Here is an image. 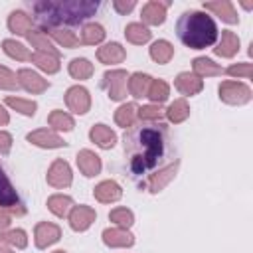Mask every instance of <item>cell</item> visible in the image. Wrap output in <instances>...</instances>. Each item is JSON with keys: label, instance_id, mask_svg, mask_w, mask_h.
Returning a JSON list of instances; mask_svg holds the SVG:
<instances>
[{"label": "cell", "instance_id": "obj_11", "mask_svg": "<svg viewBox=\"0 0 253 253\" xmlns=\"http://www.w3.org/2000/svg\"><path fill=\"white\" fill-rule=\"evenodd\" d=\"M26 138H28V142H32V144H36V146H40V148H61V146L67 144L57 132H53V130H49V128L34 130V132H30Z\"/></svg>", "mask_w": 253, "mask_h": 253}, {"label": "cell", "instance_id": "obj_9", "mask_svg": "<svg viewBox=\"0 0 253 253\" xmlns=\"http://www.w3.org/2000/svg\"><path fill=\"white\" fill-rule=\"evenodd\" d=\"M47 184L49 186H53V188H67L69 184H71V168H69V164L63 160V158H57V160H53V164L49 166V170H47Z\"/></svg>", "mask_w": 253, "mask_h": 253}, {"label": "cell", "instance_id": "obj_36", "mask_svg": "<svg viewBox=\"0 0 253 253\" xmlns=\"http://www.w3.org/2000/svg\"><path fill=\"white\" fill-rule=\"evenodd\" d=\"M2 49H4L6 55H10L12 59H18V61H28L30 55H32L28 51V47L24 43L16 42V40H4L2 42Z\"/></svg>", "mask_w": 253, "mask_h": 253}, {"label": "cell", "instance_id": "obj_27", "mask_svg": "<svg viewBox=\"0 0 253 253\" xmlns=\"http://www.w3.org/2000/svg\"><path fill=\"white\" fill-rule=\"evenodd\" d=\"M30 61H34L42 71L45 73H57L59 71V57L51 55V53H43V51H34L30 55Z\"/></svg>", "mask_w": 253, "mask_h": 253}, {"label": "cell", "instance_id": "obj_4", "mask_svg": "<svg viewBox=\"0 0 253 253\" xmlns=\"http://www.w3.org/2000/svg\"><path fill=\"white\" fill-rule=\"evenodd\" d=\"M0 210L6 213H16V215H24L26 213V208L16 192V188L12 186L8 174L4 172V168L0 166Z\"/></svg>", "mask_w": 253, "mask_h": 253}, {"label": "cell", "instance_id": "obj_40", "mask_svg": "<svg viewBox=\"0 0 253 253\" xmlns=\"http://www.w3.org/2000/svg\"><path fill=\"white\" fill-rule=\"evenodd\" d=\"M6 105L16 109L18 113H22L26 117H34L36 109H38L36 101H28V99H20V97H6Z\"/></svg>", "mask_w": 253, "mask_h": 253}, {"label": "cell", "instance_id": "obj_44", "mask_svg": "<svg viewBox=\"0 0 253 253\" xmlns=\"http://www.w3.org/2000/svg\"><path fill=\"white\" fill-rule=\"evenodd\" d=\"M20 85H18V79H16V75L8 69V67H4V65H0V89H6V91H14V89H18Z\"/></svg>", "mask_w": 253, "mask_h": 253}, {"label": "cell", "instance_id": "obj_14", "mask_svg": "<svg viewBox=\"0 0 253 253\" xmlns=\"http://www.w3.org/2000/svg\"><path fill=\"white\" fill-rule=\"evenodd\" d=\"M170 2H158V0H152V2H146L142 6V22L148 24V26H160L164 20H166V8H168Z\"/></svg>", "mask_w": 253, "mask_h": 253}, {"label": "cell", "instance_id": "obj_50", "mask_svg": "<svg viewBox=\"0 0 253 253\" xmlns=\"http://www.w3.org/2000/svg\"><path fill=\"white\" fill-rule=\"evenodd\" d=\"M53 253H65V251H61V249H59V251H53Z\"/></svg>", "mask_w": 253, "mask_h": 253}, {"label": "cell", "instance_id": "obj_25", "mask_svg": "<svg viewBox=\"0 0 253 253\" xmlns=\"http://www.w3.org/2000/svg\"><path fill=\"white\" fill-rule=\"evenodd\" d=\"M150 81H152V77L150 75H146V73H132L130 77H128V91H130V95L134 97V99H142V97H146V93H148V87H150Z\"/></svg>", "mask_w": 253, "mask_h": 253}, {"label": "cell", "instance_id": "obj_13", "mask_svg": "<svg viewBox=\"0 0 253 253\" xmlns=\"http://www.w3.org/2000/svg\"><path fill=\"white\" fill-rule=\"evenodd\" d=\"M95 217H97V213H95L93 208H89V206H73L71 211H69V225L75 231H85L95 221Z\"/></svg>", "mask_w": 253, "mask_h": 253}, {"label": "cell", "instance_id": "obj_29", "mask_svg": "<svg viewBox=\"0 0 253 253\" xmlns=\"http://www.w3.org/2000/svg\"><path fill=\"white\" fill-rule=\"evenodd\" d=\"M103 40H105V30H103V26H99V24H95V22L83 26L79 43H83V45H95V43H101Z\"/></svg>", "mask_w": 253, "mask_h": 253}, {"label": "cell", "instance_id": "obj_18", "mask_svg": "<svg viewBox=\"0 0 253 253\" xmlns=\"http://www.w3.org/2000/svg\"><path fill=\"white\" fill-rule=\"evenodd\" d=\"M93 196H95V200L101 202V204H111V202L121 200L123 190H121V186H119L117 182H113V180H105V182H101V184L95 186Z\"/></svg>", "mask_w": 253, "mask_h": 253}, {"label": "cell", "instance_id": "obj_12", "mask_svg": "<svg viewBox=\"0 0 253 253\" xmlns=\"http://www.w3.org/2000/svg\"><path fill=\"white\" fill-rule=\"evenodd\" d=\"M16 79H18V85L22 89L30 91V93H43L49 87L47 79H43L42 75H38L32 69H20L18 75H16Z\"/></svg>", "mask_w": 253, "mask_h": 253}, {"label": "cell", "instance_id": "obj_42", "mask_svg": "<svg viewBox=\"0 0 253 253\" xmlns=\"http://www.w3.org/2000/svg\"><path fill=\"white\" fill-rule=\"evenodd\" d=\"M164 115V109L160 105H144V107H138L136 111V117L140 121H148V123H154V121H160Z\"/></svg>", "mask_w": 253, "mask_h": 253}, {"label": "cell", "instance_id": "obj_26", "mask_svg": "<svg viewBox=\"0 0 253 253\" xmlns=\"http://www.w3.org/2000/svg\"><path fill=\"white\" fill-rule=\"evenodd\" d=\"M28 42L36 47V51H43V53H51L57 55V49L53 47V43L49 42L47 34L43 30H30L28 32Z\"/></svg>", "mask_w": 253, "mask_h": 253}, {"label": "cell", "instance_id": "obj_35", "mask_svg": "<svg viewBox=\"0 0 253 253\" xmlns=\"http://www.w3.org/2000/svg\"><path fill=\"white\" fill-rule=\"evenodd\" d=\"M168 95H170V87H168V83H166L164 79H152V81H150V87H148L146 97H148L154 105H160L162 101H166Z\"/></svg>", "mask_w": 253, "mask_h": 253}, {"label": "cell", "instance_id": "obj_46", "mask_svg": "<svg viewBox=\"0 0 253 253\" xmlns=\"http://www.w3.org/2000/svg\"><path fill=\"white\" fill-rule=\"evenodd\" d=\"M113 8H115L119 14H126V12H130V10L134 8V2H132V0H128V2L115 0V2H113Z\"/></svg>", "mask_w": 253, "mask_h": 253}, {"label": "cell", "instance_id": "obj_30", "mask_svg": "<svg viewBox=\"0 0 253 253\" xmlns=\"http://www.w3.org/2000/svg\"><path fill=\"white\" fill-rule=\"evenodd\" d=\"M164 115L168 117V121L170 123H174V125H178V123H184L188 117H190V107H188V101L186 99H176L166 111H164Z\"/></svg>", "mask_w": 253, "mask_h": 253}, {"label": "cell", "instance_id": "obj_37", "mask_svg": "<svg viewBox=\"0 0 253 253\" xmlns=\"http://www.w3.org/2000/svg\"><path fill=\"white\" fill-rule=\"evenodd\" d=\"M0 241L18 249H24L28 245V237L24 229H0Z\"/></svg>", "mask_w": 253, "mask_h": 253}, {"label": "cell", "instance_id": "obj_28", "mask_svg": "<svg viewBox=\"0 0 253 253\" xmlns=\"http://www.w3.org/2000/svg\"><path fill=\"white\" fill-rule=\"evenodd\" d=\"M125 38L134 43V45H142L150 40V30L144 26V24H138V22H132L125 28Z\"/></svg>", "mask_w": 253, "mask_h": 253}, {"label": "cell", "instance_id": "obj_21", "mask_svg": "<svg viewBox=\"0 0 253 253\" xmlns=\"http://www.w3.org/2000/svg\"><path fill=\"white\" fill-rule=\"evenodd\" d=\"M89 138L101 148H113L117 142L115 130H111L107 125H93L89 130Z\"/></svg>", "mask_w": 253, "mask_h": 253}, {"label": "cell", "instance_id": "obj_8", "mask_svg": "<svg viewBox=\"0 0 253 253\" xmlns=\"http://www.w3.org/2000/svg\"><path fill=\"white\" fill-rule=\"evenodd\" d=\"M178 166H180V162L174 160L172 164H168V166L160 168L158 172L150 174L148 180L144 182V188H146L148 192H152V194H158L160 190H164V188L170 184V180H174V176H176V172H178Z\"/></svg>", "mask_w": 253, "mask_h": 253}, {"label": "cell", "instance_id": "obj_10", "mask_svg": "<svg viewBox=\"0 0 253 253\" xmlns=\"http://www.w3.org/2000/svg\"><path fill=\"white\" fill-rule=\"evenodd\" d=\"M59 237H61V229H59L55 223L42 221V223L36 225L34 241H36V247H38V249H45V247L53 245L55 241H59Z\"/></svg>", "mask_w": 253, "mask_h": 253}, {"label": "cell", "instance_id": "obj_20", "mask_svg": "<svg viewBox=\"0 0 253 253\" xmlns=\"http://www.w3.org/2000/svg\"><path fill=\"white\" fill-rule=\"evenodd\" d=\"M204 8H206V10H210V12H213L215 16H219V18H221L223 22H227V24H237V22H239L237 12H235L233 4H231V2H227V0L204 2Z\"/></svg>", "mask_w": 253, "mask_h": 253}, {"label": "cell", "instance_id": "obj_43", "mask_svg": "<svg viewBox=\"0 0 253 253\" xmlns=\"http://www.w3.org/2000/svg\"><path fill=\"white\" fill-rule=\"evenodd\" d=\"M223 73L231 75V77H243V79H251L253 77V63L243 61V63H233L229 65Z\"/></svg>", "mask_w": 253, "mask_h": 253}, {"label": "cell", "instance_id": "obj_22", "mask_svg": "<svg viewBox=\"0 0 253 253\" xmlns=\"http://www.w3.org/2000/svg\"><path fill=\"white\" fill-rule=\"evenodd\" d=\"M213 51L221 57H233L237 51H239V38L229 32V30H223L221 32V40L217 43V47H213Z\"/></svg>", "mask_w": 253, "mask_h": 253}, {"label": "cell", "instance_id": "obj_33", "mask_svg": "<svg viewBox=\"0 0 253 253\" xmlns=\"http://www.w3.org/2000/svg\"><path fill=\"white\" fill-rule=\"evenodd\" d=\"M136 111H138V107L134 105V103H125V105H121L117 111H115V123L119 125V126H132L134 125V119H136Z\"/></svg>", "mask_w": 253, "mask_h": 253}, {"label": "cell", "instance_id": "obj_15", "mask_svg": "<svg viewBox=\"0 0 253 253\" xmlns=\"http://www.w3.org/2000/svg\"><path fill=\"white\" fill-rule=\"evenodd\" d=\"M174 85H176V89H178L182 95H186V97L198 95V93L204 89V81H202L198 75L190 73V71L178 73V77L174 79Z\"/></svg>", "mask_w": 253, "mask_h": 253}, {"label": "cell", "instance_id": "obj_1", "mask_svg": "<svg viewBox=\"0 0 253 253\" xmlns=\"http://www.w3.org/2000/svg\"><path fill=\"white\" fill-rule=\"evenodd\" d=\"M123 150L126 156V168L134 180L148 178L156 168H164L170 158V128L164 123L140 121L125 132Z\"/></svg>", "mask_w": 253, "mask_h": 253}, {"label": "cell", "instance_id": "obj_6", "mask_svg": "<svg viewBox=\"0 0 253 253\" xmlns=\"http://www.w3.org/2000/svg\"><path fill=\"white\" fill-rule=\"evenodd\" d=\"M126 71L125 69H111L103 75V87L113 101H123L126 97Z\"/></svg>", "mask_w": 253, "mask_h": 253}, {"label": "cell", "instance_id": "obj_16", "mask_svg": "<svg viewBox=\"0 0 253 253\" xmlns=\"http://www.w3.org/2000/svg\"><path fill=\"white\" fill-rule=\"evenodd\" d=\"M77 166H79L81 174L91 178V176H97L101 172V158L93 150L83 148V150L77 152Z\"/></svg>", "mask_w": 253, "mask_h": 253}, {"label": "cell", "instance_id": "obj_3", "mask_svg": "<svg viewBox=\"0 0 253 253\" xmlns=\"http://www.w3.org/2000/svg\"><path fill=\"white\" fill-rule=\"evenodd\" d=\"M176 34L180 42L190 49H206L217 40V26L208 12L190 10L176 22Z\"/></svg>", "mask_w": 253, "mask_h": 253}, {"label": "cell", "instance_id": "obj_23", "mask_svg": "<svg viewBox=\"0 0 253 253\" xmlns=\"http://www.w3.org/2000/svg\"><path fill=\"white\" fill-rule=\"evenodd\" d=\"M192 69H194V75H198L200 79L202 77H213V75H221L225 69L217 63H213L210 57H196L192 61Z\"/></svg>", "mask_w": 253, "mask_h": 253}, {"label": "cell", "instance_id": "obj_7", "mask_svg": "<svg viewBox=\"0 0 253 253\" xmlns=\"http://www.w3.org/2000/svg\"><path fill=\"white\" fill-rule=\"evenodd\" d=\"M65 105L69 107V111H73L77 115H85L91 109V95L85 87L73 85L65 93Z\"/></svg>", "mask_w": 253, "mask_h": 253}, {"label": "cell", "instance_id": "obj_39", "mask_svg": "<svg viewBox=\"0 0 253 253\" xmlns=\"http://www.w3.org/2000/svg\"><path fill=\"white\" fill-rule=\"evenodd\" d=\"M47 32H49V36H51L59 45H63V47H67V49H73V47L79 45V38H77L73 32L65 30V28H61V30H47Z\"/></svg>", "mask_w": 253, "mask_h": 253}, {"label": "cell", "instance_id": "obj_38", "mask_svg": "<svg viewBox=\"0 0 253 253\" xmlns=\"http://www.w3.org/2000/svg\"><path fill=\"white\" fill-rule=\"evenodd\" d=\"M47 123H49V126H53L55 130H71V128L75 126L73 119H71L67 113H63V111H57V109L49 113V117H47Z\"/></svg>", "mask_w": 253, "mask_h": 253}, {"label": "cell", "instance_id": "obj_31", "mask_svg": "<svg viewBox=\"0 0 253 253\" xmlns=\"http://www.w3.org/2000/svg\"><path fill=\"white\" fill-rule=\"evenodd\" d=\"M71 206H73V200H71L69 196L55 194V196H49V198H47V208H49V211H51L53 215H57V217H65V215L69 213Z\"/></svg>", "mask_w": 253, "mask_h": 253}, {"label": "cell", "instance_id": "obj_32", "mask_svg": "<svg viewBox=\"0 0 253 253\" xmlns=\"http://www.w3.org/2000/svg\"><path fill=\"white\" fill-rule=\"evenodd\" d=\"M174 55V47L170 42L166 40H158L150 45V57L156 61V63H168Z\"/></svg>", "mask_w": 253, "mask_h": 253}, {"label": "cell", "instance_id": "obj_48", "mask_svg": "<svg viewBox=\"0 0 253 253\" xmlns=\"http://www.w3.org/2000/svg\"><path fill=\"white\" fill-rule=\"evenodd\" d=\"M8 225H10V215L4 213V211H0V229H6Z\"/></svg>", "mask_w": 253, "mask_h": 253}, {"label": "cell", "instance_id": "obj_45", "mask_svg": "<svg viewBox=\"0 0 253 253\" xmlns=\"http://www.w3.org/2000/svg\"><path fill=\"white\" fill-rule=\"evenodd\" d=\"M12 148V136L4 130H0V154H8Z\"/></svg>", "mask_w": 253, "mask_h": 253}, {"label": "cell", "instance_id": "obj_5", "mask_svg": "<svg viewBox=\"0 0 253 253\" xmlns=\"http://www.w3.org/2000/svg\"><path fill=\"white\" fill-rule=\"evenodd\" d=\"M217 91L219 99L227 105H245L251 101V89L239 81H223Z\"/></svg>", "mask_w": 253, "mask_h": 253}, {"label": "cell", "instance_id": "obj_47", "mask_svg": "<svg viewBox=\"0 0 253 253\" xmlns=\"http://www.w3.org/2000/svg\"><path fill=\"white\" fill-rule=\"evenodd\" d=\"M10 123V115H8V111L0 105V126H4V125H8Z\"/></svg>", "mask_w": 253, "mask_h": 253}, {"label": "cell", "instance_id": "obj_19", "mask_svg": "<svg viewBox=\"0 0 253 253\" xmlns=\"http://www.w3.org/2000/svg\"><path fill=\"white\" fill-rule=\"evenodd\" d=\"M126 57V51L121 43L117 42H111V43H105L103 47L97 49V59L105 65H113V63H121L123 59Z\"/></svg>", "mask_w": 253, "mask_h": 253}, {"label": "cell", "instance_id": "obj_41", "mask_svg": "<svg viewBox=\"0 0 253 253\" xmlns=\"http://www.w3.org/2000/svg\"><path fill=\"white\" fill-rule=\"evenodd\" d=\"M109 219L113 223H117V227H123V229H128L132 223H134V215L130 210L126 208H115L111 213H109Z\"/></svg>", "mask_w": 253, "mask_h": 253}, {"label": "cell", "instance_id": "obj_17", "mask_svg": "<svg viewBox=\"0 0 253 253\" xmlns=\"http://www.w3.org/2000/svg\"><path fill=\"white\" fill-rule=\"evenodd\" d=\"M103 241L109 247H130L134 243V235L123 227H109L103 231Z\"/></svg>", "mask_w": 253, "mask_h": 253}, {"label": "cell", "instance_id": "obj_24", "mask_svg": "<svg viewBox=\"0 0 253 253\" xmlns=\"http://www.w3.org/2000/svg\"><path fill=\"white\" fill-rule=\"evenodd\" d=\"M8 28L18 36H28V32L32 30V18L22 10H14L8 16Z\"/></svg>", "mask_w": 253, "mask_h": 253}, {"label": "cell", "instance_id": "obj_34", "mask_svg": "<svg viewBox=\"0 0 253 253\" xmlns=\"http://www.w3.org/2000/svg\"><path fill=\"white\" fill-rule=\"evenodd\" d=\"M69 75L73 79H89L93 75V63L85 57H75L69 63Z\"/></svg>", "mask_w": 253, "mask_h": 253}, {"label": "cell", "instance_id": "obj_49", "mask_svg": "<svg viewBox=\"0 0 253 253\" xmlns=\"http://www.w3.org/2000/svg\"><path fill=\"white\" fill-rule=\"evenodd\" d=\"M0 253H12V251H10V249H6V247H2V245H0Z\"/></svg>", "mask_w": 253, "mask_h": 253}, {"label": "cell", "instance_id": "obj_2", "mask_svg": "<svg viewBox=\"0 0 253 253\" xmlns=\"http://www.w3.org/2000/svg\"><path fill=\"white\" fill-rule=\"evenodd\" d=\"M34 16L43 30H61L63 26H79L99 10V2L91 0H42L32 4Z\"/></svg>", "mask_w": 253, "mask_h": 253}]
</instances>
